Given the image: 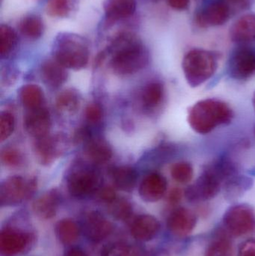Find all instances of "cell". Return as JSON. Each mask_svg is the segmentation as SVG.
I'll use <instances>...</instances> for the list:
<instances>
[{
	"mask_svg": "<svg viewBox=\"0 0 255 256\" xmlns=\"http://www.w3.org/2000/svg\"><path fill=\"white\" fill-rule=\"evenodd\" d=\"M55 233L58 240L63 244H72L79 238V228L74 221L70 219H64L57 222Z\"/></svg>",
	"mask_w": 255,
	"mask_h": 256,
	"instance_id": "29",
	"label": "cell"
},
{
	"mask_svg": "<svg viewBox=\"0 0 255 256\" xmlns=\"http://www.w3.org/2000/svg\"><path fill=\"white\" fill-rule=\"evenodd\" d=\"M15 118L11 112L3 111L0 114V141H5L13 134Z\"/></svg>",
	"mask_w": 255,
	"mask_h": 256,
	"instance_id": "35",
	"label": "cell"
},
{
	"mask_svg": "<svg viewBox=\"0 0 255 256\" xmlns=\"http://www.w3.org/2000/svg\"><path fill=\"white\" fill-rule=\"evenodd\" d=\"M112 222L98 212L88 213L82 224V231L85 237L96 243L106 239L112 233Z\"/></svg>",
	"mask_w": 255,
	"mask_h": 256,
	"instance_id": "13",
	"label": "cell"
},
{
	"mask_svg": "<svg viewBox=\"0 0 255 256\" xmlns=\"http://www.w3.org/2000/svg\"><path fill=\"white\" fill-rule=\"evenodd\" d=\"M229 6L231 10L235 8H244L248 3V0H222Z\"/></svg>",
	"mask_w": 255,
	"mask_h": 256,
	"instance_id": "43",
	"label": "cell"
},
{
	"mask_svg": "<svg viewBox=\"0 0 255 256\" xmlns=\"http://www.w3.org/2000/svg\"><path fill=\"white\" fill-rule=\"evenodd\" d=\"M35 177L25 179L20 176L7 178L0 186V202L1 206H14L31 198L37 190Z\"/></svg>",
	"mask_w": 255,
	"mask_h": 256,
	"instance_id": "5",
	"label": "cell"
},
{
	"mask_svg": "<svg viewBox=\"0 0 255 256\" xmlns=\"http://www.w3.org/2000/svg\"><path fill=\"white\" fill-rule=\"evenodd\" d=\"M31 240V236L25 232L5 228L0 234V256H17L22 254Z\"/></svg>",
	"mask_w": 255,
	"mask_h": 256,
	"instance_id": "11",
	"label": "cell"
},
{
	"mask_svg": "<svg viewBox=\"0 0 255 256\" xmlns=\"http://www.w3.org/2000/svg\"><path fill=\"white\" fill-rule=\"evenodd\" d=\"M64 256H86L85 252L79 248H73L67 251Z\"/></svg>",
	"mask_w": 255,
	"mask_h": 256,
	"instance_id": "44",
	"label": "cell"
},
{
	"mask_svg": "<svg viewBox=\"0 0 255 256\" xmlns=\"http://www.w3.org/2000/svg\"><path fill=\"white\" fill-rule=\"evenodd\" d=\"M253 104H254V106H255V94H254V98H253Z\"/></svg>",
	"mask_w": 255,
	"mask_h": 256,
	"instance_id": "45",
	"label": "cell"
},
{
	"mask_svg": "<svg viewBox=\"0 0 255 256\" xmlns=\"http://www.w3.org/2000/svg\"><path fill=\"white\" fill-rule=\"evenodd\" d=\"M197 224V216L194 212L186 208H178L169 215L167 220L168 230L176 237L182 238L190 234Z\"/></svg>",
	"mask_w": 255,
	"mask_h": 256,
	"instance_id": "15",
	"label": "cell"
},
{
	"mask_svg": "<svg viewBox=\"0 0 255 256\" xmlns=\"http://www.w3.org/2000/svg\"><path fill=\"white\" fill-rule=\"evenodd\" d=\"M182 68L187 84L196 88L214 76L217 69V60L209 51L192 50L184 56Z\"/></svg>",
	"mask_w": 255,
	"mask_h": 256,
	"instance_id": "4",
	"label": "cell"
},
{
	"mask_svg": "<svg viewBox=\"0 0 255 256\" xmlns=\"http://www.w3.org/2000/svg\"><path fill=\"white\" fill-rule=\"evenodd\" d=\"M160 230V222L151 215L137 216L131 226V234L139 242H149L154 239Z\"/></svg>",
	"mask_w": 255,
	"mask_h": 256,
	"instance_id": "18",
	"label": "cell"
},
{
	"mask_svg": "<svg viewBox=\"0 0 255 256\" xmlns=\"http://www.w3.org/2000/svg\"><path fill=\"white\" fill-rule=\"evenodd\" d=\"M111 178L115 188L124 192H131L137 183L136 170L129 166L112 167L110 170Z\"/></svg>",
	"mask_w": 255,
	"mask_h": 256,
	"instance_id": "22",
	"label": "cell"
},
{
	"mask_svg": "<svg viewBox=\"0 0 255 256\" xmlns=\"http://www.w3.org/2000/svg\"><path fill=\"white\" fill-rule=\"evenodd\" d=\"M183 191L180 188H175L170 191L168 196V200L172 204H176L181 202L183 197Z\"/></svg>",
	"mask_w": 255,
	"mask_h": 256,
	"instance_id": "41",
	"label": "cell"
},
{
	"mask_svg": "<svg viewBox=\"0 0 255 256\" xmlns=\"http://www.w3.org/2000/svg\"><path fill=\"white\" fill-rule=\"evenodd\" d=\"M223 224L232 236L235 237L247 236L255 230V210L249 204L232 206L225 214Z\"/></svg>",
	"mask_w": 255,
	"mask_h": 256,
	"instance_id": "8",
	"label": "cell"
},
{
	"mask_svg": "<svg viewBox=\"0 0 255 256\" xmlns=\"http://www.w3.org/2000/svg\"><path fill=\"white\" fill-rule=\"evenodd\" d=\"M70 12L69 0H49L46 6L48 14L54 18H64Z\"/></svg>",
	"mask_w": 255,
	"mask_h": 256,
	"instance_id": "36",
	"label": "cell"
},
{
	"mask_svg": "<svg viewBox=\"0 0 255 256\" xmlns=\"http://www.w3.org/2000/svg\"><path fill=\"white\" fill-rule=\"evenodd\" d=\"M19 99L27 110H31L43 108L45 97L39 86L28 84L19 90Z\"/></svg>",
	"mask_w": 255,
	"mask_h": 256,
	"instance_id": "26",
	"label": "cell"
},
{
	"mask_svg": "<svg viewBox=\"0 0 255 256\" xmlns=\"http://www.w3.org/2000/svg\"><path fill=\"white\" fill-rule=\"evenodd\" d=\"M252 178L239 173L229 178L223 183V188L226 200L233 201L244 195L253 186Z\"/></svg>",
	"mask_w": 255,
	"mask_h": 256,
	"instance_id": "25",
	"label": "cell"
},
{
	"mask_svg": "<svg viewBox=\"0 0 255 256\" xmlns=\"http://www.w3.org/2000/svg\"><path fill=\"white\" fill-rule=\"evenodd\" d=\"M223 182L214 170L207 165L197 180L184 192L190 202H200L215 198L223 188Z\"/></svg>",
	"mask_w": 255,
	"mask_h": 256,
	"instance_id": "6",
	"label": "cell"
},
{
	"mask_svg": "<svg viewBox=\"0 0 255 256\" xmlns=\"http://www.w3.org/2000/svg\"><path fill=\"white\" fill-rule=\"evenodd\" d=\"M238 256H255V239H250L241 244Z\"/></svg>",
	"mask_w": 255,
	"mask_h": 256,
	"instance_id": "40",
	"label": "cell"
},
{
	"mask_svg": "<svg viewBox=\"0 0 255 256\" xmlns=\"http://www.w3.org/2000/svg\"><path fill=\"white\" fill-rule=\"evenodd\" d=\"M19 30L22 36L27 38H40L43 33L44 26L41 18L37 15L30 14L22 18L19 22Z\"/></svg>",
	"mask_w": 255,
	"mask_h": 256,
	"instance_id": "28",
	"label": "cell"
},
{
	"mask_svg": "<svg viewBox=\"0 0 255 256\" xmlns=\"http://www.w3.org/2000/svg\"><path fill=\"white\" fill-rule=\"evenodd\" d=\"M170 173L175 182L180 184H187L193 180L194 170L191 164L187 161H181L172 165Z\"/></svg>",
	"mask_w": 255,
	"mask_h": 256,
	"instance_id": "32",
	"label": "cell"
},
{
	"mask_svg": "<svg viewBox=\"0 0 255 256\" xmlns=\"http://www.w3.org/2000/svg\"><path fill=\"white\" fill-rule=\"evenodd\" d=\"M68 146V138L65 134H49L42 138H36L33 150L37 162L40 165L48 166L67 152Z\"/></svg>",
	"mask_w": 255,
	"mask_h": 256,
	"instance_id": "7",
	"label": "cell"
},
{
	"mask_svg": "<svg viewBox=\"0 0 255 256\" xmlns=\"http://www.w3.org/2000/svg\"><path fill=\"white\" fill-rule=\"evenodd\" d=\"M102 256H136L134 250L124 243H116L107 246Z\"/></svg>",
	"mask_w": 255,
	"mask_h": 256,
	"instance_id": "37",
	"label": "cell"
},
{
	"mask_svg": "<svg viewBox=\"0 0 255 256\" xmlns=\"http://www.w3.org/2000/svg\"><path fill=\"white\" fill-rule=\"evenodd\" d=\"M82 103L80 93L74 88H68L61 91L55 98V106L61 114L74 115L79 111Z\"/></svg>",
	"mask_w": 255,
	"mask_h": 256,
	"instance_id": "24",
	"label": "cell"
},
{
	"mask_svg": "<svg viewBox=\"0 0 255 256\" xmlns=\"http://www.w3.org/2000/svg\"><path fill=\"white\" fill-rule=\"evenodd\" d=\"M18 37L16 32L5 24L0 26V55L1 58L8 56L17 46Z\"/></svg>",
	"mask_w": 255,
	"mask_h": 256,
	"instance_id": "30",
	"label": "cell"
},
{
	"mask_svg": "<svg viewBox=\"0 0 255 256\" xmlns=\"http://www.w3.org/2000/svg\"><path fill=\"white\" fill-rule=\"evenodd\" d=\"M205 256H234L233 246L227 238L219 236L210 244Z\"/></svg>",
	"mask_w": 255,
	"mask_h": 256,
	"instance_id": "31",
	"label": "cell"
},
{
	"mask_svg": "<svg viewBox=\"0 0 255 256\" xmlns=\"http://www.w3.org/2000/svg\"><path fill=\"white\" fill-rule=\"evenodd\" d=\"M168 3L172 8L183 10L189 7L190 0H168Z\"/></svg>",
	"mask_w": 255,
	"mask_h": 256,
	"instance_id": "42",
	"label": "cell"
},
{
	"mask_svg": "<svg viewBox=\"0 0 255 256\" xmlns=\"http://www.w3.org/2000/svg\"></svg>",
	"mask_w": 255,
	"mask_h": 256,
	"instance_id": "46",
	"label": "cell"
},
{
	"mask_svg": "<svg viewBox=\"0 0 255 256\" xmlns=\"http://www.w3.org/2000/svg\"><path fill=\"white\" fill-rule=\"evenodd\" d=\"M103 9L109 21L125 19L136 12V0H106Z\"/></svg>",
	"mask_w": 255,
	"mask_h": 256,
	"instance_id": "23",
	"label": "cell"
},
{
	"mask_svg": "<svg viewBox=\"0 0 255 256\" xmlns=\"http://www.w3.org/2000/svg\"><path fill=\"white\" fill-rule=\"evenodd\" d=\"M164 94V86L161 82L159 81L149 82L142 91V104L148 109H155L163 102Z\"/></svg>",
	"mask_w": 255,
	"mask_h": 256,
	"instance_id": "27",
	"label": "cell"
},
{
	"mask_svg": "<svg viewBox=\"0 0 255 256\" xmlns=\"http://www.w3.org/2000/svg\"><path fill=\"white\" fill-rule=\"evenodd\" d=\"M111 54V68L118 75L134 74L149 63L148 50L139 36L124 32L115 36L106 50Z\"/></svg>",
	"mask_w": 255,
	"mask_h": 256,
	"instance_id": "1",
	"label": "cell"
},
{
	"mask_svg": "<svg viewBox=\"0 0 255 256\" xmlns=\"http://www.w3.org/2000/svg\"><path fill=\"white\" fill-rule=\"evenodd\" d=\"M66 68L56 60H47L40 66V76L45 85L52 90H57L67 81L68 78Z\"/></svg>",
	"mask_w": 255,
	"mask_h": 256,
	"instance_id": "17",
	"label": "cell"
},
{
	"mask_svg": "<svg viewBox=\"0 0 255 256\" xmlns=\"http://www.w3.org/2000/svg\"><path fill=\"white\" fill-rule=\"evenodd\" d=\"M229 74L237 80H247L255 74V50L249 48L237 50L232 56Z\"/></svg>",
	"mask_w": 255,
	"mask_h": 256,
	"instance_id": "10",
	"label": "cell"
},
{
	"mask_svg": "<svg viewBox=\"0 0 255 256\" xmlns=\"http://www.w3.org/2000/svg\"><path fill=\"white\" fill-rule=\"evenodd\" d=\"M97 197L100 201L111 204L117 198L116 192L112 186H103L97 191Z\"/></svg>",
	"mask_w": 255,
	"mask_h": 256,
	"instance_id": "39",
	"label": "cell"
},
{
	"mask_svg": "<svg viewBox=\"0 0 255 256\" xmlns=\"http://www.w3.org/2000/svg\"><path fill=\"white\" fill-rule=\"evenodd\" d=\"M59 203V192L57 189H52L40 196L33 202V212L41 219H51L56 214Z\"/></svg>",
	"mask_w": 255,
	"mask_h": 256,
	"instance_id": "20",
	"label": "cell"
},
{
	"mask_svg": "<svg viewBox=\"0 0 255 256\" xmlns=\"http://www.w3.org/2000/svg\"><path fill=\"white\" fill-rule=\"evenodd\" d=\"M23 155L15 148H5L1 152V161L3 165L10 168L20 166L23 162Z\"/></svg>",
	"mask_w": 255,
	"mask_h": 256,
	"instance_id": "34",
	"label": "cell"
},
{
	"mask_svg": "<svg viewBox=\"0 0 255 256\" xmlns=\"http://www.w3.org/2000/svg\"><path fill=\"white\" fill-rule=\"evenodd\" d=\"M167 186V180L163 174L150 173L144 178L139 185V196L147 202H156L164 196Z\"/></svg>",
	"mask_w": 255,
	"mask_h": 256,
	"instance_id": "16",
	"label": "cell"
},
{
	"mask_svg": "<svg viewBox=\"0 0 255 256\" xmlns=\"http://www.w3.org/2000/svg\"><path fill=\"white\" fill-rule=\"evenodd\" d=\"M232 10L222 0L213 2L204 8L196 16V24L202 28L223 25L229 20Z\"/></svg>",
	"mask_w": 255,
	"mask_h": 256,
	"instance_id": "12",
	"label": "cell"
},
{
	"mask_svg": "<svg viewBox=\"0 0 255 256\" xmlns=\"http://www.w3.org/2000/svg\"><path fill=\"white\" fill-rule=\"evenodd\" d=\"M85 154L94 164H104L112 158V149L102 137L91 136L85 143Z\"/></svg>",
	"mask_w": 255,
	"mask_h": 256,
	"instance_id": "21",
	"label": "cell"
},
{
	"mask_svg": "<svg viewBox=\"0 0 255 256\" xmlns=\"http://www.w3.org/2000/svg\"><path fill=\"white\" fill-rule=\"evenodd\" d=\"M234 42L248 44L255 40V14H248L240 18L233 24L230 32Z\"/></svg>",
	"mask_w": 255,
	"mask_h": 256,
	"instance_id": "19",
	"label": "cell"
},
{
	"mask_svg": "<svg viewBox=\"0 0 255 256\" xmlns=\"http://www.w3.org/2000/svg\"><path fill=\"white\" fill-rule=\"evenodd\" d=\"M85 115L88 122L96 124L103 117V110L98 104H89L85 108Z\"/></svg>",
	"mask_w": 255,
	"mask_h": 256,
	"instance_id": "38",
	"label": "cell"
},
{
	"mask_svg": "<svg viewBox=\"0 0 255 256\" xmlns=\"http://www.w3.org/2000/svg\"><path fill=\"white\" fill-rule=\"evenodd\" d=\"M51 126L50 114L45 106L27 110L24 116L23 126L25 131L35 140L48 135Z\"/></svg>",
	"mask_w": 255,
	"mask_h": 256,
	"instance_id": "14",
	"label": "cell"
},
{
	"mask_svg": "<svg viewBox=\"0 0 255 256\" xmlns=\"http://www.w3.org/2000/svg\"><path fill=\"white\" fill-rule=\"evenodd\" d=\"M234 116L233 110L226 102L218 99H205L190 108L188 123L195 132L205 135L220 126L230 124Z\"/></svg>",
	"mask_w": 255,
	"mask_h": 256,
	"instance_id": "2",
	"label": "cell"
},
{
	"mask_svg": "<svg viewBox=\"0 0 255 256\" xmlns=\"http://www.w3.org/2000/svg\"><path fill=\"white\" fill-rule=\"evenodd\" d=\"M52 52L54 60L72 70L83 69L89 60V48L86 40L73 33H59L54 40Z\"/></svg>",
	"mask_w": 255,
	"mask_h": 256,
	"instance_id": "3",
	"label": "cell"
},
{
	"mask_svg": "<svg viewBox=\"0 0 255 256\" xmlns=\"http://www.w3.org/2000/svg\"><path fill=\"white\" fill-rule=\"evenodd\" d=\"M109 204L111 213L113 216L120 220H127L133 213L131 204L124 198H117L113 202Z\"/></svg>",
	"mask_w": 255,
	"mask_h": 256,
	"instance_id": "33",
	"label": "cell"
},
{
	"mask_svg": "<svg viewBox=\"0 0 255 256\" xmlns=\"http://www.w3.org/2000/svg\"><path fill=\"white\" fill-rule=\"evenodd\" d=\"M67 186L70 195L76 198H85L100 188V178L93 170L78 168L70 173Z\"/></svg>",
	"mask_w": 255,
	"mask_h": 256,
	"instance_id": "9",
	"label": "cell"
}]
</instances>
